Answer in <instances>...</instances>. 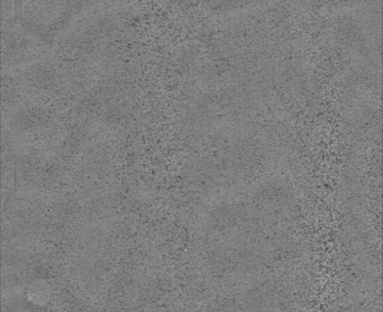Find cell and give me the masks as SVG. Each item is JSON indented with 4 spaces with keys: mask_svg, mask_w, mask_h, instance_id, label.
Returning <instances> with one entry per match:
<instances>
[{
    "mask_svg": "<svg viewBox=\"0 0 383 312\" xmlns=\"http://www.w3.org/2000/svg\"><path fill=\"white\" fill-rule=\"evenodd\" d=\"M15 21H21L22 17V0H14Z\"/></svg>",
    "mask_w": 383,
    "mask_h": 312,
    "instance_id": "cell-1",
    "label": "cell"
}]
</instances>
